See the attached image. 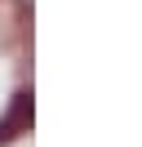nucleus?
<instances>
[{"label":"nucleus","mask_w":142,"mask_h":147,"mask_svg":"<svg viewBox=\"0 0 142 147\" xmlns=\"http://www.w3.org/2000/svg\"><path fill=\"white\" fill-rule=\"evenodd\" d=\"M27 125H31V94H18V98H13V107H9V116L0 120V143L18 138Z\"/></svg>","instance_id":"f257e3e1"}]
</instances>
